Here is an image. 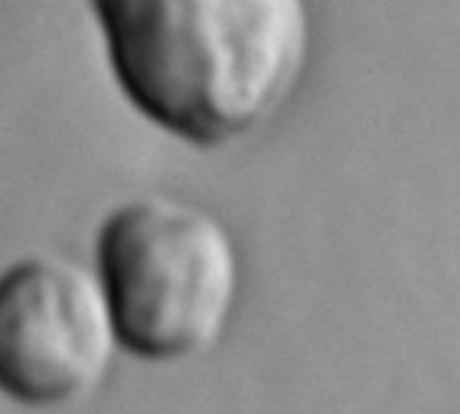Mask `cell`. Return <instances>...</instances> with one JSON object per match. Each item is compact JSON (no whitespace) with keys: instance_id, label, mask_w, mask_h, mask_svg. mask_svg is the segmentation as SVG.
Returning <instances> with one entry per match:
<instances>
[{"instance_id":"1","label":"cell","mask_w":460,"mask_h":414,"mask_svg":"<svg viewBox=\"0 0 460 414\" xmlns=\"http://www.w3.org/2000/svg\"><path fill=\"white\" fill-rule=\"evenodd\" d=\"M109 74L152 128L195 149L261 133L312 55L309 0H87Z\"/></svg>"},{"instance_id":"2","label":"cell","mask_w":460,"mask_h":414,"mask_svg":"<svg viewBox=\"0 0 460 414\" xmlns=\"http://www.w3.org/2000/svg\"><path fill=\"white\" fill-rule=\"evenodd\" d=\"M95 277L119 347L181 363L219 344L242 290L239 247L219 217L171 195H138L106 215Z\"/></svg>"},{"instance_id":"3","label":"cell","mask_w":460,"mask_h":414,"mask_svg":"<svg viewBox=\"0 0 460 414\" xmlns=\"http://www.w3.org/2000/svg\"><path fill=\"white\" fill-rule=\"evenodd\" d=\"M95 271L36 252L0 271V395L60 409L93 395L119 352Z\"/></svg>"}]
</instances>
